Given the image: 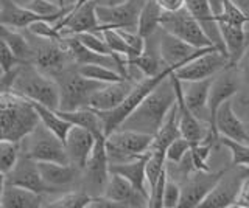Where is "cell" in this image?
Instances as JSON below:
<instances>
[{
	"label": "cell",
	"mask_w": 249,
	"mask_h": 208,
	"mask_svg": "<svg viewBox=\"0 0 249 208\" xmlns=\"http://www.w3.org/2000/svg\"><path fill=\"white\" fill-rule=\"evenodd\" d=\"M175 103L176 89L170 75L136 107L120 128L156 135Z\"/></svg>",
	"instance_id": "obj_1"
},
{
	"label": "cell",
	"mask_w": 249,
	"mask_h": 208,
	"mask_svg": "<svg viewBox=\"0 0 249 208\" xmlns=\"http://www.w3.org/2000/svg\"><path fill=\"white\" fill-rule=\"evenodd\" d=\"M41 123L30 99L14 92L0 94V140L20 143Z\"/></svg>",
	"instance_id": "obj_2"
},
{
	"label": "cell",
	"mask_w": 249,
	"mask_h": 208,
	"mask_svg": "<svg viewBox=\"0 0 249 208\" xmlns=\"http://www.w3.org/2000/svg\"><path fill=\"white\" fill-rule=\"evenodd\" d=\"M13 92L50 109H59L61 92L58 81L39 70L33 63H22L16 67Z\"/></svg>",
	"instance_id": "obj_3"
},
{
	"label": "cell",
	"mask_w": 249,
	"mask_h": 208,
	"mask_svg": "<svg viewBox=\"0 0 249 208\" xmlns=\"http://www.w3.org/2000/svg\"><path fill=\"white\" fill-rule=\"evenodd\" d=\"M175 70L171 67H167L162 73L156 75V76H145L143 80L136 81L134 87L129 92V95L124 98V101L117 106L112 111H106V112H98L101 120H103V126H105V135H109L114 130L120 129L123 125V121L126 120L129 115L134 112L136 107L143 101V99L151 94V92L159 86V84L167 80L168 76L173 73Z\"/></svg>",
	"instance_id": "obj_4"
},
{
	"label": "cell",
	"mask_w": 249,
	"mask_h": 208,
	"mask_svg": "<svg viewBox=\"0 0 249 208\" xmlns=\"http://www.w3.org/2000/svg\"><path fill=\"white\" fill-rule=\"evenodd\" d=\"M54 80L58 81L61 92L59 111H75L81 107H89L90 96L105 84L86 78L78 72L76 67L73 68L72 65L54 76Z\"/></svg>",
	"instance_id": "obj_5"
},
{
	"label": "cell",
	"mask_w": 249,
	"mask_h": 208,
	"mask_svg": "<svg viewBox=\"0 0 249 208\" xmlns=\"http://www.w3.org/2000/svg\"><path fill=\"white\" fill-rule=\"evenodd\" d=\"M154 135L132 129H117L106 135V152L109 165L124 163L145 156L150 151Z\"/></svg>",
	"instance_id": "obj_6"
},
{
	"label": "cell",
	"mask_w": 249,
	"mask_h": 208,
	"mask_svg": "<svg viewBox=\"0 0 249 208\" xmlns=\"http://www.w3.org/2000/svg\"><path fill=\"white\" fill-rule=\"evenodd\" d=\"M20 151L36 161L70 163L64 142L41 123L20 142Z\"/></svg>",
	"instance_id": "obj_7"
},
{
	"label": "cell",
	"mask_w": 249,
	"mask_h": 208,
	"mask_svg": "<svg viewBox=\"0 0 249 208\" xmlns=\"http://www.w3.org/2000/svg\"><path fill=\"white\" fill-rule=\"evenodd\" d=\"M249 179V168L231 165L226 168L221 179L216 182L213 190L199 204V208H231L235 207L245 182Z\"/></svg>",
	"instance_id": "obj_8"
},
{
	"label": "cell",
	"mask_w": 249,
	"mask_h": 208,
	"mask_svg": "<svg viewBox=\"0 0 249 208\" xmlns=\"http://www.w3.org/2000/svg\"><path fill=\"white\" fill-rule=\"evenodd\" d=\"M160 28L175 34L184 42L190 44L195 48L215 47L199 25V22L192 16L187 8H182L176 13H163L160 19Z\"/></svg>",
	"instance_id": "obj_9"
},
{
	"label": "cell",
	"mask_w": 249,
	"mask_h": 208,
	"mask_svg": "<svg viewBox=\"0 0 249 208\" xmlns=\"http://www.w3.org/2000/svg\"><path fill=\"white\" fill-rule=\"evenodd\" d=\"M229 65V58L220 48H212L204 55L192 59L189 64L179 67L175 72V76L182 82L189 81H201L213 78L221 70Z\"/></svg>",
	"instance_id": "obj_10"
},
{
	"label": "cell",
	"mask_w": 249,
	"mask_h": 208,
	"mask_svg": "<svg viewBox=\"0 0 249 208\" xmlns=\"http://www.w3.org/2000/svg\"><path fill=\"white\" fill-rule=\"evenodd\" d=\"M42 42L39 45H33V63L39 70L50 76H56L62 70H66L67 67L73 65V59L70 56L69 50L66 45L61 41H45L41 39Z\"/></svg>",
	"instance_id": "obj_11"
},
{
	"label": "cell",
	"mask_w": 249,
	"mask_h": 208,
	"mask_svg": "<svg viewBox=\"0 0 249 208\" xmlns=\"http://www.w3.org/2000/svg\"><path fill=\"white\" fill-rule=\"evenodd\" d=\"M159 37V51L162 61L165 63L167 67H171L176 72L179 67H182L185 64H189L192 59L198 58L201 55H204L209 50H212L215 47H206V48H195L190 44L184 42L182 39H179L175 34H171L165 30L159 28L158 32Z\"/></svg>",
	"instance_id": "obj_12"
},
{
	"label": "cell",
	"mask_w": 249,
	"mask_h": 208,
	"mask_svg": "<svg viewBox=\"0 0 249 208\" xmlns=\"http://www.w3.org/2000/svg\"><path fill=\"white\" fill-rule=\"evenodd\" d=\"M142 0H128L114 6H98L97 16L101 28H123L129 32H137L139 16L142 10Z\"/></svg>",
	"instance_id": "obj_13"
},
{
	"label": "cell",
	"mask_w": 249,
	"mask_h": 208,
	"mask_svg": "<svg viewBox=\"0 0 249 208\" xmlns=\"http://www.w3.org/2000/svg\"><path fill=\"white\" fill-rule=\"evenodd\" d=\"M226 168L220 171H192L189 177L181 183L182 187V196L179 208H196L199 204L206 199V196L213 190L216 182L221 179Z\"/></svg>",
	"instance_id": "obj_14"
},
{
	"label": "cell",
	"mask_w": 249,
	"mask_h": 208,
	"mask_svg": "<svg viewBox=\"0 0 249 208\" xmlns=\"http://www.w3.org/2000/svg\"><path fill=\"white\" fill-rule=\"evenodd\" d=\"M241 80L237 70V65H228L218 75L212 78V86H210L209 94V115H210V126L213 125L215 115L218 107L224 101L232 99L241 89Z\"/></svg>",
	"instance_id": "obj_15"
},
{
	"label": "cell",
	"mask_w": 249,
	"mask_h": 208,
	"mask_svg": "<svg viewBox=\"0 0 249 208\" xmlns=\"http://www.w3.org/2000/svg\"><path fill=\"white\" fill-rule=\"evenodd\" d=\"M62 37L73 36L86 32H100V22L97 16V3L88 0L81 5H75L64 19L56 22Z\"/></svg>",
	"instance_id": "obj_16"
},
{
	"label": "cell",
	"mask_w": 249,
	"mask_h": 208,
	"mask_svg": "<svg viewBox=\"0 0 249 208\" xmlns=\"http://www.w3.org/2000/svg\"><path fill=\"white\" fill-rule=\"evenodd\" d=\"M86 183L88 187L98 191L100 194H103L105 187L109 180V159L106 152V135H98L95 146H93L92 154L88 160V163L83 168Z\"/></svg>",
	"instance_id": "obj_17"
},
{
	"label": "cell",
	"mask_w": 249,
	"mask_h": 208,
	"mask_svg": "<svg viewBox=\"0 0 249 208\" xmlns=\"http://www.w3.org/2000/svg\"><path fill=\"white\" fill-rule=\"evenodd\" d=\"M6 183L19 185V187L28 188L31 191H36L39 194H47V192H53L45 185L41 171H39L37 161L30 159L25 154H20L18 163L10 173L6 174Z\"/></svg>",
	"instance_id": "obj_18"
},
{
	"label": "cell",
	"mask_w": 249,
	"mask_h": 208,
	"mask_svg": "<svg viewBox=\"0 0 249 208\" xmlns=\"http://www.w3.org/2000/svg\"><path fill=\"white\" fill-rule=\"evenodd\" d=\"M103 194L117 202L122 208L148 207V197L142 194L129 180L115 173H111V176H109Z\"/></svg>",
	"instance_id": "obj_19"
},
{
	"label": "cell",
	"mask_w": 249,
	"mask_h": 208,
	"mask_svg": "<svg viewBox=\"0 0 249 208\" xmlns=\"http://www.w3.org/2000/svg\"><path fill=\"white\" fill-rule=\"evenodd\" d=\"M210 129L215 130L220 137H226L241 143H249L245 121L238 117V113L233 109L232 99H228L218 107L213 125L210 126Z\"/></svg>",
	"instance_id": "obj_20"
},
{
	"label": "cell",
	"mask_w": 249,
	"mask_h": 208,
	"mask_svg": "<svg viewBox=\"0 0 249 208\" xmlns=\"http://www.w3.org/2000/svg\"><path fill=\"white\" fill-rule=\"evenodd\" d=\"M97 142V135L81 126H72L64 138L66 151L69 154L70 163L83 169L88 163L93 146Z\"/></svg>",
	"instance_id": "obj_21"
},
{
	"label": "cell",
	"mask_w": 249,
	"mask_h": 208,
	"mask_svg": "<svg viewBox=\"0 0 249 208\" xmlns=\"http://www.w3.org/2000/svg\"><path fill=\"white\" fill-rule=\"evenodd\" d=\"M136 81L123 80L119 82H106L103 84L89 99V107L98 112L112 111L117 106H120L124 98L129 95V92L134 87Z\"/></svg>",
	"instance_id": "obj_22"
},
{
	"label": "cell",
	"mask_w": 249,
	"mask_h": 208,
	"mask_svg": "<svg viewBox=\"0 0 249 208\" xmlns=\"http://www.w3.org/2000/svg\"><path fill=\"white\" fill-rule=\"evenodd\" d=\"M182 82V81H181ZM212 86V78L201 81H189L182 82V98L193 115L202 121L210 123L209 115V94Z\"/></svg>",
	"instance_id": "obj_23"
},
{
	"label": "cell",
	"mask_w": 249,
	"mask_h": 208,
	"mask_svg": "<svg viewBox=\"0 0 249 208\" xmlns=\"http://www.w3.org/2000/svg\"><path fill=\"white\" fill-rule=\"evenodd\" d=\"M185 8L199 22V25L202 27V30L206 32L215 47L226 53L220 30H218V24L215 20V10L212 6V2L210 0H187Z\"/></svg>",
	"instance_id": "obj_24"
},
{
	"label": "cell",
	"mask_w": 249,
	"mask_h": 208,
	"mask_svg": "<svg viewBox=\"0 0 249 208\" xmlns=\"http://www.w3.org/2000/svg\"><path fill=\"white\" fill-rule=\"evenodd\" d=\"M37 166L45 185L52 191L72 185L80 171V168L72 163H58V161H37Z\"/></svg>",
	"instance_id": "obj_25"
},
{
	"label": "cell",
	"mask_w": 249,
	"mask_h": 208,
	"mask_svg": "<svg viewBox=\"0 0 249 208\" xmlns=\"http://www.w3.org/2000/svg\"><path fill=\"white\" fill-rule=\"evenodd\" d=\"M218 30H220L221 39L224 44L226 55L229 58V65H237L241 56L245 55L246 47H248V37H246L245 27L218 22Z\"/></svg>",
	"instance_id": "obj_26"
},
{
	"label": "cell",
	"mask_w": 249,
	"mask_h": 208,
	"mask_svg": "<svg viewBox=\"0 0 249 208\" xmlns=\"http://www.w3.org/2000/svg\"><path fill=\"white\" fill-rule=\"evenodd\" d=\"M44 194L19 187V185L6 183L0 197L2 208H41L44 204Z\"/></svg>",
	"instance_id": "obj_27"
},
{
	"label": "cell",
	"mask_w": 249,
	"mask_h": 208,
	"mask_svg": "<svg viewBox=\"0 0 249 208\" xmlns=\"http://www.w3.org/2000/svg\"><path fill=\"white\" fill-rule=\"evenodd\" d=\"M153 36L148 37L145 48L142 51V55H139L132 59H128V67H136L142 72L145 76H156L162 73L167 68L165 63L162 61L160 51H159V37L158 41L153 42Z\"/></svg>",
	"instance_id": "obj_28"
},
{
	"label": "cell",
	"mask_w": 249,
	"mask_h": 208,
	"mask_svg": "<svg viewBox=\"0 0 249 208\" xmlns=\"http://www.w3.org/2000/svg\"><path fill=\"white\" fill-rule=\"evenodd\" d=\"M41 19L36 13L28 10L16 0H0V24L13 28H28L35 20Z\"/></svg>",
	"instance_id": "obj_29"
},
{
	"label": "cell",
	"mask_w": 249,
	"mask_h": 208,
	"mask_svg": "<svg viewBox=\"0 0 249 208\" xmlns=\"http://www.w3.org/2000/svg\"><path fill=\"white\" fill-rule=\"evenodd\" d=\"M146 159H148V152L145 156L139 157L136 160L124 161V163L109 165V171L124 177V179L129 180L140 192H142V194H145L148 199H150V190L146 188V173H145Z\"/></svg>",
	"instance_id": "obj_30"
},
{
	"label": "cell",
	"mask_w": 249,
	"mask_h": 208,
	"mask_svg": "<svg viewBox=\"0 0 249 208\" xmlns=\"http://www.w3.org/2000/svg\"><path fill=\"white\" fill-rule=\"evenodd\" d=\"M61 117H64L67 121L72 123L73 126H81L84 129L90 130L92 134L103 135L105 134V126H103V120H101L100 113L92 109V107H81V109H75V111H59Z\"/></svg>",
	"instance_id": "obj_31"
},
{
	"label": "cell",
	"mask_w": 249,
	"mask_h": 208,
	"mask_svg": "<svg viewBox=\"0 0 249 208\" xmlns=\"http://www.w3.org/2000/svg\"><path fill=\"white\" fill-rule=\"evenodd\" d=\"M162 8L156 3V0H146L143 2L142 10H140L139 16V25L137 33L148 39V37L154 36L160 28V19H162Z\"/></svg>",
	"instance_id": "obj_32"
},
{
	"label": "cell",
	"mask_w": 249,
	"mask_h": 208,
	"mask_svg": "<svg viewBox=\"0 0 249 208\" xmlns=\"http://www.w3.org/2000/svg\"><path fill=\"white\" fill-rule=\"evenodd\" d=\"M0 36L8 42V45L13 48L16 58L19 63H31L33 59V45L28 42V39L23 36L18 28L2 25L0 24Z\"/></svg>",
	"instance_id": "obj_33"
},
{
	"label": "cell",
	"mask_w": 249,
	"mask_h": 208,
	"mask_svg": "<svg viewBox=\"0 0 249 208\" xmlns=\"http://www.w3.org/2000/svg\"><path fill=\"white\" fill-rule=\"evenodd\" d=\"M178 137H182V135H181V130H179V125H178V107L175 103V106L171 107V111L168 112L165 121L162 123V126L159 128L158 132H156L150 149L167 151L168 144L173 140H176Z\"/></svg>",
	"instance_id": "obj_34"
},
{
	"label": "cell",
	"mask_w": 249,
	"mask_h": 208,
	"mask_svg": "<svg viewBox=\"0 0 249 208\" xmlns=\"http://www.w3.org/2000/svg\"><path fill=\"white\" fill-rule=\"evenodd\" d=\"M35 106V109L39 115V120H41V125H44L49 130H52V132L54 135H58L62 142H64V138L67 135V132L70 130V128H72L73 125L70 121H67L64 117H61L59 112L56 109H50V107L47 106H42L39 103H35L31 101Z\"/></svg>",
	"instance_id": "obj_35"
},
{
	"label": "cell",
	"mask_w": 249,
	"mask_h": 208,
	"mask_svg": "<svg viewBox=\"0 0 249 208\" xmlns=\"http://www.w3.org/2000/svg\"><path fill=\"white\" fill-rule=\"evenodd\" d=\"M78 72H80L86 78H90L93 81H100V82H119L123 80H129L120 72L114 70L111 67L101 65V64H83V65H76Z\"/></svg>",
	"instance_id": "obj_36"
},
{
	"label": "cell",
	"mask_w": 249,
	"mask_h": 208,
	"mask_svg": "<svg viewBox=\"0 0 249 208\" xmlns=\"http://www.w3.org/2000/svg\"><path fill=\"white\" fill-rule=\"evenodd\" d=\"M101 36H103V39L106 41L107 47L111 48V51L114 55H119L124 59H132L136 58V53L132 50L128 42L124 41V37L120 34V32L117 28H101L100 30Z\"/></svg>",
	"instance_id": "obj_37"
},
{
	"label": "cell",
	"mask_w": 249,
	"mask_h": 208,
	"mask_svg": "<svg viewBox=\"0 0 249 208\" xmlns=\"http://www.w3.org/2000/svg\"><path fill=\"white\" fill-rule=\"evenodd\" d=\"M92 194L88 191H70L59 196L58 199L52 200L47 207L52 208H89Z\"/></svg>",
	"instance_id": "obj_38"
},
{
	"label": "cell",
	"mask_w": 249,
	"mask_h": 208,
	"mask_svg": "<svg viewBox=\"0 0 249 208\" xmlns=\"http://www.w3.org/2000/svg\"><path fill=\"white\" fill-rule=\"evenodd\" d=\"M215 20L223 22V24H231V25H240L245 27L249 19L245 16L238 6L232 2V0H221V11L215 13Z\"/></svg>",
	"instance_id": "obj_39"
},
{
	"label": "cell",
	"mask_w": 249,
	"mask_h": 208,
	"mask_svg": "<svg viewBox=\"0 0 249 208\" xmlns=\"http://www.w3.org/2000/svg\"><path fill=\"white\" fill-rule=\"evenodd\" d=\"M20 143L0 140V173L8 174L20 157Z\"/></svg>",
	"instance_id": "obj_40"
},
{
	"label": "cell",
	"mask_w": 249,
	"mask_h": 208,
	"mask_svg": "<svg viewBox=\"0 0 249 208\" xmlns=\"http://www.w3.org/2000/svg\"><path fill=\"white\" fill-rule=\"evenodd\" d=\"M27 30L35 37H37V39H45V41H61L62 39V33L58 28L56 22H50L47 19L35 20Z\"/></svg>",
	"instance_id": "obj_41"
},
{
	"label": "cell",
	"mask_w": 249,
	"mask_h": 208,
	"mask_svg": "<svg viewBox=\"0 0 249 208\" xmlns=\"http://www.w3.org/2000/svg\"><path fill=\"white\" fill-rule=\"evenodd\" d=\"M221 144L224 148H228L232 156V165L237 166H246L249 168V143H241L231 140V138L220 137Z\"/></svg>",
	"instance_id": "obj_42"
},
{
	"label": "cell",
	"mask_w": 249,
	"mask_h": 208,
	"mask_svg": "<svg viewBox=\"0 0 249 208\" xmlns=\"http://www.w3.org/2000/svg\"><path fill=\"white\" fill-rule=\"evenodd\" d=\"M75 36L80 39L83 45H86V47L92 51L100 53V55H107V56H119V55H114L111 48L107 47V44L100 32H86V33H80Z\"/></svg>",
	"instance_id": "obj_43"
},
{
	"label": "cell",
	"mask_w": 249,
	"mask_h": 208,
	"mask_svg": "<svg viewBox=\"0 0 249 208\" xmlns=\"http://www.w3.org/2000/svg\"><path fill=\"white\" fill-rule=\"evenodd\" d=\"M192 151V143L184 137H178L176 140H173L165 151L167 161L168 163H179L187 154Z\"/></svg>",
	"instance_id": "obj_44"
},
{
	"label": "cell",
	"mask_w": 249,
	"mask_h": 208,
	"mask_svg": "<svg viewBox=\"0 0 249 208\" xmlns=\"http://www.w3.org/2000/svg\"><path fill=\"white\" fill-rule=\"evenodd\" d=\"M168 179L167 166L156 180L153 187H150V199H148V207L150 208H163V191H165V183Z\"/></svg>",
	"instance_id": "obj_45"
},
{
	"label": "cell",
	"mask_w": 249,
	"mask_h": 208,
	"mask_svg": "<svg viewBox=\"0 0 249 208\" xmlns=\"http://www.w3.org/2000/svg\"><path fill=\"white\" fill-rule=\"evenodd\" d=\"M181 196H182L181 183L168 177L165 183V191H163V208H178L179 202H181Z\"/></svg>",
	"instance_id": "obj_46"
},
{
	"label": "cell",
	"mask_w": 249,
	"mask_h": 208,
	"mask_svg": "<svg viewBox=\"0 0 249 208\" xmlns=\"http://www.w3.org/2000/svg\"><path fill=\"white\" fill-rule=\"evenodd\" d=\"M20 63L19 59L16 58L13 48L8 45V42L3 39L2 36H0V67L3 68V72H11L14 70L16 67H18Z\"/></svg>",
	"instance_id": "obj_47"
},
{
	"label": "cell",
	"mask_w": 249,
	"mask_h": 208,
	"mask_svg": "<svg viewBox=\"0 0 249 208\" xmlns=\"http://www.w3.org/2000/svg\"><path fill=\"white\" fill-rule=\"evenodd\" d=\"M237 70H238V75H240V80H241V84H243V87L249 89V44L246 47L245 55L241 56V59L238 61Z\"/></svg>",
	"instance_id": "obj_48"
},
{
	"label": "cell",
	"mask_w": 249,
	"mask_h": 208,
	"mask_svg": "<svg viewBox=\"0 0 249 208\" xmlns=\"http://www.w3.org/2000/svg\"><path fill=\"white\" fill-rule=\"evenodd\" d=\"M185 2L187 0H156L163 13H176L179 10L185 8Z\"/></svg>",
	"instance_id": "obj_49"
},
{
	"label": "cell",
	"mask_w": 249,
	"mask_h": 208,
	"mask_svg": "<svg viewBox=\"0 0 249 208\" xmlns=\"http://www.w3.org/2000/svg\"><path fill=\"white\" fill-rule=\"evenodd\" d=\"M235 207L238 208H249V179L245 182L243 185V188H241V192H240V196H238V200H237V204Z\"/></svg>",
	"instance_id": "obj_50"
},
{
	"label": "cell",
	"mask_w": 249,
	"mask_h": 208,
	"mask_svg": "<svg viewBox=\"0 0 249 208\" xmlns=\"http://www.w3.org/2000/svg\"><path fill=\"white\" fill-rule=\"evenodd\" d=\"M232 2L235 3L241 10V13H243L245 16L249 19V0H232Z\"/></svg>",
	"instance_id": "obj_51"
},
{
	"label": "cell",
	"mask_w": 249,
	"mask_h": 208,
	"mask_svg": "<svg viewBox=\"0 0 249 208\" xmlns=\"http://www.w3.org/2000/svg\"><path fill=\"white\" fill-rule=\"evenodd\" d=\"M98 6H114V5H120L123 2H128V0H93Z\"/></svg>",
	"instance_id": "obj_52"
},
{
	"label": "cell",
	"mask_w": 249,
	"mask_h": 208,
	"mask_svg": "<svg viewBox=\"0 0 249 208\" xmlns=\"http://www.w3.org/2000/svg\"><path fill=\"white\" fill-rule=\"evenodd\" d=\"M245 128H246V134H248V138H249V121H245Z\"/></svg>",
	"instance_id": "obj_53"
},
{
	"label": "cell",
	"mask_w": 249,
	"mask_h": 208,
	"mask_svg": "<svg viewBox=\"0 0 249 208\" xmlns=\"http://www.w3.org/2000/svg\"><path fill=\"white\" fill-rule=\"evenodd\" d=\"M84 2H88V0H76V2H75L73 5H81V3H84Z\"/></svg>",
	"instance_id": "obj_54"
},
{
	"label": "cell",
	"mask_w": 249,
	"mask_h": 208,
	"mask_svg": "<svg viewBox=\"0 0 249 208\" xmlns=\"http://www.w3.org/2000/svg\"><path fill=\"white\" fill-rule=\"evenodd\" d=\"M3 73H5V72H3V68H2V67H0V76H2Z\"/></svg>",
	"instance_id": "obj_55"
},
{
	"label": "cell",
	"mask_w": 249,
	"mask_h": 208,
	"mask_svg": "<svg viewBox=\"0 0 249 208\" xmlns=\"http://www.w3.org/2000/svg\"><path fill=\"white\" fill-rule=\"evenodd\" d=\"M75 2H76V0H75Z\"/></svg>",
	"instance_id": "obj_56"
}]
</instances>
